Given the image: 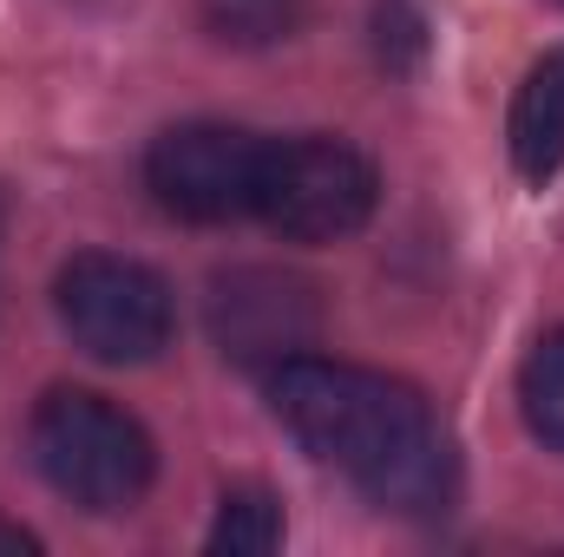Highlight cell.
I'll list each match as a JSON object with an SVG mask.
<instances>
[{
	"mask_svg": "<svg viewBox=\"0 0 564 557\" xmlns=\"http://www.w3.org/2000/svg\"><path fill=\"white\" fill-rule=\"evenodd\" d=\"M26 446L40 479L79 512H132L158 479L151 433L93 387H53L26 419Z\"/></svg>",
	"mask_w": 564,
	"mask_h": 557,
	"instance_id": "2",
	"label": "cell"
},
{
	"mask_svg": "<svg viewBox=\"0 0 564 557\" xmlns=\"http://www.w3.org/2000/svg\"><path fill=\"white\" fill-rule=\"evenodd\" d=\"M263 394L270 414L295 433V446L335 466L368 505L394 518H440L459 499L453 433L426 407L421 387L355 361L295 354L263 374Z\"/></svg>",
	"mask_w": 564,
	"mask_h": 557,
	"instance_id": "1",
	"label": "cell"
},
{
	"mask_svg": "<svg viewBox=\"0 0 564 557\" xmlns=\"http://www.w3.org/2000/svg\"><path fill=\"white\" fill-rule=\"evenodd\" d=\"M263 151L270 139L217 119H191L158 132L144 151V190L158 210L177 223H237L257 217V184H263Z\"/></svg>",
	"mask_w": 564,
	"mask_h": 557,
	"instance_id": "5",
	"label": "cell"
},
{
	"mask_svg": "<svg viewBox=\"0 0 564 557\" xmlns=\"http://www.w3.org/2000/svg\"><path fill=\"white\" fill-rule=\"evenodd\" d=\"M282 545V505L276 492L263 485H230L224 505H217V525H210V551L230 557H263Z\"/></svg>",
	"mask_w": 564,
	"mask_h": 557,
	"instance_id": "9",
	"label": "cell"
},
{
	"mask_svg": "<svg viewBox=\"0 0 564 557\" xmlns=\"http://www.w3.org/2000/svg\"><path fill=\"white\" fill-rule=\"evenodd\" d=\"M381 204V177L368 151L348 139H270L257 217L282 243H341L355 237Z\"/></svg>",
	"mask_w": 564,
	"mask_h": 557,
	"instance_id": "4",
	"label": "cell"
},
{
	"mask_svg": "<svg viewBox=\"0 0 564 557\" xmlns=\"http://www.w3.org/2000/svg\"><path fill=\"white\" fill-rule=\"evenodd\" d=\"M53 308H59V328L73 335V348H86L106 368L158 361L177 328L171 282L132 256H112V250L73 256L53 282Z\"/></svg>",
	"mask_w": 564,
	"mask_h": 557,
	"instance_id": "3",
	"label": "cell"
},
{
	"mask_svg": "<svg viewBox=\"0 0 564 557\" xmlns=\"http://www.w3.org/2000/svg\"><path fill=\"white\" fill-rule=\"evenodd\" d=\"M506 144H512V164L525 184H545L564 171V46L525 73L512 119H506Z\"/></svg>",
	"mask_w": 564,
	"mask_h": 557,
	"instance_id": "7",
	"label": "cell"
},
{
	"mask_svg": "<svg viewBox=\"0 0 564 557\" xmlns=\"http://www.w3.org/2000/svg\"><path fill=\"white\" fill-rule=\"evenodd\" d=\"M204 321H210V341H217L224 361H237L250 374H270V368L315 348L322 295H315V282L295 276V270L243 263V270H224L210 282Z\"/></svg>",
	"mask_w": 564,
	"mask_h": 557,
	"instance_id": "6",
	"label": "cell"
},
{
	"mask_svg": "<svg viewBox=\"0 0 564 557\" xmlns=\"http://www.w3.org/2000/svg\"><path fill=\"white\" fill-rule=\"evenodd\" d=\"M33 551H40V538H33L26 525H7V518H0V557H33Z\"/></svg>",
	"mask_w": 564,
	"mask_h": 557,
	"instance_id": "10",
	"label": "cell"
},
{
	"mask_svg": "<svg viewBox=\"0 0 564 557\" xmlns=\"http://www.w3.org/2000/svg\"><path fill=\"white\" fill-rule=\"evenodd\" d=\"M519 414L539 446L564 452V328L532 341V354L519 368Z\"/></svg>",
	"mask_w": 564,
	"mask_h": 557,
	"instance_id": "8",
	"label": "cell"
}]
</instances>
